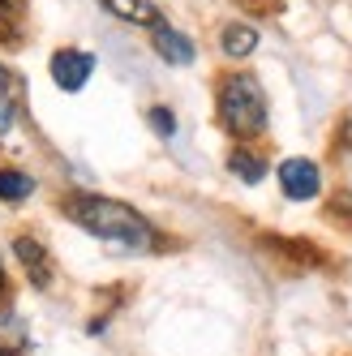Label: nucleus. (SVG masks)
I'll use <instances>...</instances> for the list:
<instances>
[{
  "mask_svg": "<svg viewBox=\"0 0 352 356\" xmlns=\"http://www.w3.org/2000/svg\"><path fill=\"white\" fill-rule=\"evenodd\" d=\"M228 168H232V176H241L245 185H258L262 176H266V163L254 155V150H232V155H228Z\"/></svg>",
  "mask_w": 352,
  "mask_h": 356,
  "instance_id": "obj_10",
  "label": "nucleus"
},
{
  "mask_svg": "<svg viewBox=\"0 0 352 356\" xmlns=\"http://www.w3.org/2000/svg\"><path fill=\"white\" fill-rule=\"evenodd\" d=\"M219 124L232 138H258L266 129V99H262V86L249 78V73H237V78L223 82V90H219Z\"/></svg>",
  "mask_w": 352,
  "mask_h": 356,
  "instance_id": "obj_2",
  "label": "nucleus"
},
{
  "mask_svg": "<svg viewBox=\"0 0 352 356\" xmlns=\"http://www.w3.org/2000/svg\"><path fill=\"white\" fill-rule=\"evenodd\" d=\"M17 95H22V78H13L9 69H0V99L9 104V99H17Z\"/></svg>",
  "mask_w": 352,
  "mask_h": 356,
  "instance_id": "obj_13",
  "label": "nucleus"
},
{
  "mask_svg": "<svg viewBox=\"0 0 352 356\" xmlns=\"http://www.w3.org/2000/svg\"><path fill=\"white\" fill-rule=\"evenodd\" d=\"M13 253H17L22 270H26V279H31L35 288H52V258H47V249L35 236H17L13 241Z\"/></svg>",
  "mask_w": 352,
  "mask_h": 356,
  "instance_id": "obj_5",
  "label": "nucleus"
},
{
  "mask_svg": "<svg viewBox=\"0 0 352 356\" xmlns=\"http://www.w3.org/2000/svg\"><path fill=\"white\" fill-rule=\"evenodd\" d=\"M0 300H5V266H0Z\"/></svg>",
  "mask_w": 352,
  "mask_h": 356,
  "instance_id": "obj_14",
  "label": "nucleus"
},
{
  "mask_svg": "<svg viewBox=\"0 0 352 356\" xmlns=\"http://www.w3.org/2000/svg\"><path fill=\"white\" fill-rule=\"evenodd\" d=\"M22 35V5L17 0H0V43H13Z\"/></svg>",
  "mask_w": 352,
  "mask_h": 356,
  "instance_id": "obj_11",
  "label": "nucleus"
},
{
  "mask_svg": "<svg viewBox=\"0 0 352 356\" xmlns=\"http://www.w3.org/2000/svg\"><path fill=\"white\" fill-rule=\"evenodd\" d=\"M99 5H104L112 17L129 22V26H155V22H163L155 0H99Z\"/></svg>",
  "mask_w": 352,
  "mask_h": 356,
  "instance_id": "obj_7",
  "label": "nucleus"
},
{
  "mask_svg": "<svg viewBox=\"0 0 352 356\" xmlns=\"http://www.w3.org/2000/svg\"><path fill=\"white\" fill-rule=\"evenodd\" d=\"M65 215L82 227V232L99 236V241H112V245H125V249H150L155 245V232L150 223L125 207V202H112V197H99V193H73L65 202Z\"/></svg>",
  "mask_w": 352,
  "mask_h": 356,
  "instance_id": "obj_1",
  "label": "nucleus"
},
{
  "mask_svg": "<svg viewBox=\"0 0 352 356\" xmlns=\"http://www.w3.org/2000/svg\"><path fill=\"white\" fill-rule=\"evenodd\" d=\"M150 124H155L163 138H172V134H176V116H172L168 108H150Z\"/></svg>",
  "mask_w": 352,
  "mask_h": 356,
  "instance_id": "obj_12",
  "label": "nucleus"
},
{
  "mask_svg": "<svg viewBox=\"0 0 352 356\" xmlns=\"http://www.w3.org/2000/svg\"><path fill=\"white\" fill-rule=\"evenodd\" d=\"M150 43H155L159 60H168V65H193V39L181 35L176 26H168V22H155V26H150Z\"/></svg>",
  "mask_w": 352,
  "mask_h": 356,
  "instance_id": "obj_6",
  "label": "nucleus"
},
{
  "mask_svg": "<svg viewBox=\"0 0 352 356\" xmlns=\"http://www.w3.org/2000/svg\"><path fill=\"white\" fill-rule=\"evenodd\" d=\"M52 82L69 95H78L86 82H90V73H95V56L90 52H78V47H61V52L52 56Z\"/></svg>",
  "mask_w": 352,
  "mask_h": 356,
  "instance_id": "obj_3",
  "label": "nucleus"
},
{
  "mask_svg": "<svg viewBox=\"0 0 352 356\" xmlns=\"http://www.w3.org/2000/svg\"><path fill=\"white\" fill-rule=\"evenodd\" d=\"M35 193V181L17 168H0V202H26Z\"/></svg>",
  "mask_w": 352,
  "mask_h": 356,
  "instance_id": "obj_9",
  "label": "nucleus"
},
{
  "mask_svg": "<svg viewBox=\"0 0 352 356\" xmlns=\"http://www.w3.org/2000/svg\"><path fill=\"white\" fill-rule=\"evenodd\" d=\"M280 189H284L292 202L318 197V189H322L318 163H310V159H284V163H280Z\"/></svg>",
  "mask_w": 352,
  "mask_h": 356,
  "instance_id": "obj_4",
  "label": "nucleus"
},
{
  "mask_svg": "<svg viewBox=\"0 0 352 356\" xmlns=\"http://www.w3.org/2000/svg\"><path fill=\"white\" fill-rule=\"evenodd\" d=\"M219 47H223V56H249L258 47V31L254 26H245V22H232V26H223V35H219Z\"/></svg>",
  "mask_w": 352,
  "mask_h": 356,
  "instance_id": "obj_8",
  "label": "nucleus"
},
{
  "mask_svg": "<svg viewBox=\"0 0 352 356\" xmlns=\"http://www.w3.org/2000/svg\"><path fill=\"white\" fill-rule=\"evenodd\" d=\"M344 138H348V142H352V124H348V134H344Z\"/></svg>",
  "mask_w": 352,
  "mask_h": 356,
  "instance_id": "obj_15",
  "label": "nucleus"
}]
</instances>
